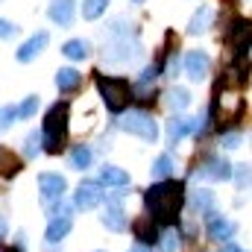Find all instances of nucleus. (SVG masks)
<instances>
[{
    "label": "nucleus",
    "mask_w": 252,
    "mask_h": 252,
    "mask_svg": "<svg viewBox=\"0 0 252 252\" xmlns=\"http://www.w3.org/2000/svg\"><path fill=\"white\" fill-rule=\"evenodd\" d=\"M179 250V235L176 232H164L161 235V252H176Z\"/></svg>",
    "instance_id": "c756f323"
},
{
    "label": "nucleus",
    "mask_w": 252,
    "mask_h": 252,
    "mask_svg": "<svg viewBox=\"0 0 252 252\" xmlns=\"http://www.w3.org/2000/svg\"><path fill=\"white\" fill-rule=\"evenodd\" d=\"M88 50H91V44H88L85 38H70V41L62 47V53L67 56V59H73V62H76V59H85Z\"/></svg>",
    "instance_id": "5701e85b"
},
{
    "label": "nucleus",
    "mask_w": 252,
    "mask_h": 252,
    "mask_svg": "<svg viewBox=\"0 0 252 252\" xmlns=\"http://www.w3.org/2000/svg\"><path fill=\"white\" fill-rule=\"evenodd\" d=\"M76 208H82V211H91V208H97L100 202H103V188H100V182H82L79 188H76Z\"/></svg>",
    "instance_id": "9d476101"
},
{
    "label": "nucleus",
    "mask_w": 252,
    "mask_h": 252,
    "mask_svg": "<svg viewBox=\"0 0 252 252\" xmlns=\"http://www.w3.org/2000/svg\"><path fill=\"white\" fill-rule=\"evenodd\" d=\"M226 44L232 47L235 59H238V56H247V50L252 47V21L235 18V21L226 27Z\"/></svg>",
    "instance_id": "39448f33"
},
{
    "label": "nucleus",
    "mask_w": 252,
    "mask_h": 252,
    "mask_svg": "<svg viewBox=\"0 0 252 252\" xmlns=\"http://www.w3.org/2000/svg\"><path fill=\"white\" fill-rule=\"evenodd\" d=\"M129 252H153V250H150L147 244H135V247H132V250H129Z\"/></svg>",
    "instance_id": "c9c22d12"
},
{
    "label": "nucleus",
    "mask_w": 252,
    "mask_h": 252,
    "mask_svg": "<svg viewBox=\"0 0 252 252\" xmlns=\"http://www.w3.org/2000/svg\"><path fill=\"white\" fill-rule=\"evenodd\" d=\"M50 21L59 24V27H67L73 21V0H50V9H47Z\"/></svg>",
    "instance_id": "dca6fc26"
},
{
    "label": "nucleus",
    "mask_w": 252,
    "mask_h": 252,
    "mask_svg": "<svg viewBox=\"0 0 252 252\" xmlns=\"http://www.w3.org/2000/svg\"><path fill=\"white\" fill-rule=\"evenodd\" d=\"M132 3H144V0H132Z\"/></svg>",
    "instance_id": "58836bf2"
},
{
    "label": "nucleus",
    "mask_w": 252,
    "mask_h": 252,
    "mask_svg": "<svg viewBox=\"0 0 252 252\" xmlns=\"http://www.w3.org/2000/svg\"><path fill=\"white\" fill-rule=\"evenodd\" d=\"M44 150L47 153H59L67 141V103L50 106L47 118H44Z\"/></svg>",
    "instance_id": "f03ea898"
},
{
    "label": "nucleus",
    "mask_w": 252,
    "mask_h": 252,
    "mask_svg": "<svg viewBox=\"0 0 252 252\" xmlns=\"http://www.w3.org/2000/svg\"><path fill=\"white\" fill-rule=\"evenodd\" d=\"M196 176H199V179H211V182H226V179H232V164H229L223 156H208V158L199 164Z\"/></svg>",
    "instance_id": "6e6552de"
},
{
    "label": "nucleus",
    "mask_w": 252,
    "mask_h": 252,
    "mask_svg": "<svg viewBox=\"0 0 252 252\" xmlns=\"http://www.w3.org/2000/svg\"><path fill=\"white\" fill-rule=\"evenodd\" d=\"M232 235H235V223H232L229 217H211V220H208V238H211V241L223 244V241H229Z\"/></svg>",
    "instance_id": "2eb2a0df"
},
{
    "label": "nucleus",
    "mask_w": 252,
    "mask_h": 252,
    "mask_svg": "<svg viewBox=\"0 0 252 252\" xmlns=\"http://www.w3.org/2000/svg\"><path fill=\"white\" fill-rule=\"evenodd\" d=\"M0 27H3V30H0V32H3V38H9V35H15V32H18V27H15L12 21H3Z\"/></svg>",
    "instance_id": "f704fd0d"
},
{
    "label": "nucleus",
    "mask_w": 252,
    "mask_h": 252,
    "mask_svg": "<svg viewBox=\"0 0 252 252\" xmlns=\"http://www.w3.org/2000/svg\"><path fill=\"white\" fill-rule=\"evenodd\" d=\"M41 141H44V135H38V132H30V135H27V141H24V144H27V147H24V153H27L30 158H32V156H38V153L44 150V147H41Z\"/></svg>",
    "instance_id": "cd10ccee"
},
{
    "label": "nucleus",
    "mask_w": 252,
    "mask_h": 252,
    "mask_svg": "<svg viewBox=\"0 0 252 252\" xmlns=\"http://www.w3.org/2000/svg\"><path fill=\"white\" fill-rule=\"evenodd\" d=\"M202 129V124H199V118L196 121H190V118H170L167 121V138H170V144H176V141H182L188 132H199Z\"/></svg>",
    "instance_id": "ddd939ff"
},
{
    "label": "nucleus",
    "mask_w": 252,
    "mask_h": 252,
    "mask_svg": "<svg viewBox=\"0 0 252 252\" xmlns=\"http://www.w3.org/2000/svg\"><path fill=\"white\" fill-rule=\"evenodd\" d=\"M208 70H211V59H208V53H202V50H190L188 56H185V73H188L193 82H202V79L208 76Z\"/></svg>",
    "instance_id": "9b49d317"
},
{
    "label": "nucleus",
    "mask_w": 252,
    "mask_h": 252,
    "mask_svg": "<svg viewBox=\"0 0 252 252\" xmlns=\"http://www.w3.org/2000/svg\"><path fill=\"white\" fill-rule=\"evenodd\" d=\"M241 112H244V103L238 97V88L220 82L217 94H214V103H211V115L220 121V126H226V124H235L241 118Z\"/></svg>",
    "instance_id": "20e7f679"
},
{
    "label": "nucleus",
    "mask_w": 252,
    "mask_h": 252,
    "mask_svg": "<svg viewBox=\"0 0 252 252\" xmlns=\"http://www.w3.org/2000/svg\"><path fill=\"white\" fill-rule=\"evenodd\" d=\"M0 156H3V176L9 179V176H15L18 170H21V161L9 153V150H0Z\"/></svg>",
    "instance_id": "c85d7f7f"
},
{
    "label": "nucleus",
    "mask_w": 252,
    "mask_h": 252,
    "mask_svg": "<svg viewBox=\"0 0 252 252\" xmlns=\"http://www.w3.org/2000/svg\"><path fill=\"white\" fill-rule=\"evenodd\" d=\"M211 21H214L211 6H199V9L193 12V18H190L188 32H190V35H202V32H208V30H211Z\"/></svg>",
    "instance_id": "a211bd4d"
},
{
    "label": "nucleus",
    "mask_w": 252,
    "mask_h": 252,
    "mask_svg": "<svg viewBox=\"0 0 252 252\" xmlns=\"http://www.w3.org/2000/svg\"><path fill=\"white\" fill-rule=\"evenodd\" d=\"M47 41H50V35H47V32H35L30 41H24V44L18 47V53H15V56H18V62H32V59L47 47Z\"/></svg>",
    "instance_id": "4468645a"
},
{
    "label": "nucleus",
    "mask_w": 252,
    "mask_h": 252,
    "mask_svg": "<svg viewBox=\"0 0 252 252\" xmlns=\"http://www.w3.org/2000/svg\"><path fill=\"white\" fill-rule=\"evenodd\" d=\"M106 6H109V0H85L82 3V18L85 21H94V18H100L106 12Z\"/></svg>",
    "instance_id": "a878e982"
},
{
    "label": "nucleus",
    "mask_w": 252,
    "mask_h": 252,
    "mask_svg": "<svg viewBox=\"0 0 252 252\" xmlns=\"http://www.w3.org/2000/svg\"><path fill=\"white\" fill-rule=\"evenodd\" d=\"M103 226L112 229V232H124L126 229V217H124V205L118 196H112L106 202V211H103Z\"/></svg>",
    "instance_id": "f8f14e48"
},
{
    "label": "nucleus",
    "mask_w": 252,
    "mask_h": 252,
    "mask_svg": "<svg viewBox=\"0 0 252 252\" xmlns=\"http://www.w3.org/2000/svg\"><path fill=\"white\" fill-rule=\"evenodd\" d=\"M144 202H147V211H150V217H153L156 223L170 226V223L179 217V211H182L185 185L176 182V179H164V182L153 185V188L144 193Z\"/></svg>",
    "instance_id": "f257e3e1"
},
{
    "label": "nucleus",
    "mask_w": 252,
    "mask_h": 252,
    "mask_svg": "<svg viewBox=\"0 0 252 252\" xmlns=\"http://www.w3.org/2000/svg\"><path fill=\"white\" fill-rule=\"evenodd\" d=\"M70 164H73L76 170H85V167L91 164V150H88V147H82V144H79V147H73V150H70Z\"/></svg>",
    "instance_id": "393cba45"
},
{
    "label": "nucleus",
    "mask_w": 252,
    "mask_h": 252,
    "mask_svg": "<svg viewBox=\"0 0 252 252\" xmlns=\"http://www.w3.org/2000/svg\"><path fill=\"white\" fill-rule=\"evenodd\" d=\"M97 91H100L106 109L115 115H121L132 100V85L126 79H118V76H97Z\"/></svg>",
    "instance_id": "7ed1b4c3"
},
{
    "label": "nucleus",
    "mask_w": 252,
    "mask_h": 252,
    "mask_svg": "<svg viewBox=\"0 0 252 252\" xmlns=\"http://www.w3.org/2000/svg\"><path fill=\"white\" fill-rule=\"evenodd\" d=\"M188 103H190L188 88H170V91H167V106H170V109L182 112V109H188Z\"/></svg>",
    "instance_id": "b1692460"
},
{
    "label": "nucleus",
    "mask_w": 252,
    "mask_h": 252,
    "mask_svg": "<svg viewBox=\"0 0 252 252\" xmlns=\"http://www.w3.org/2000/svg\"><path fill=\"white\" fill-rule=\"evenodd\" d=\"M190 205H193L196 214H211L214 211V193L205 188H196L190 193Z\"/></svg>",
    "instance_id": "412c9836"
},
{
    "label": "nucleus",
    "mask_w": 252,
    "mask_h": 252,
    "mask_svg": "<svg viewBox=\"0 0 252 252\" xmlns=\"http://www.w3.org/2000/svg\"><path fill=\"white\" fill-rule=\"evenodd\" d=\"M121 129L129 132V135L144 138V141H156L158 138V126L153 121V115H147V112H129L121 121Z\"/></svg>",
    "instance_id": "423d86ee"
},
{
    "label": "nucleus",
    "mask_w": 252,
    "mask_h": 252,
    "mask_svg": "<svg viewBox=\"0 0 252 252\" xmlns=\"http://www.w3.org/2000/svg\"><path fill=\"white\" fill-rule=\"evenodd\" d=\"M18 115H21V112H18L15 106H6V109H3V121H0V126H3V129H9V126L15 124V118H18Z\"/></svg>",
    "instance_id": "473e14b6"
},
{
    "label": "nucleus",
    "mask_w": 252,
    "mask_h": 252,
    "mask_svg": "<svg viewBox=\"0 0 252 252\" xmlns=\"http://www.w3.org/2000/svg\"><path fill=\"white\" fill-rule=\"evenodd\" d=\"M70 226H73V217H70V214H67V217H53V220H50V226H47V235H44V238H47V244H50V247L62 244V238L70 232Z\"/></svg>",
    "instance_id": "f3484780"
},
{
    "label": "nucleus",
    "mask_w": 252,
    "mask_h": 252,
    "mask_svg": "<svg viewBox=\"0 0 252 252\" xmlns=\"http://www.w3.org/2000/svg\"><path fill=\"white\" fill-rule=\"evenodd\" d=\"M223 147H226V150H238V147H241V135H238V132H226V135H223Z\"/></svg>",
    "instance_id": "72a5a7b5"
},
{
    "label": "nucleus",
    "mask_w": 252,
    "mask_h": 252,
    "mask_svg": "<svg viewBox=\"0 0 252 252\" xmlns=\"http://www.w3.org/2000/svg\"><path fill=\"white\" fill-rule=\"evenodd\" d=\"M138 56H141V44H138L135 38H132V41H129V38H121V41H115V44L103 53V59L112 62V64H129V62H135Z\"/></svg>",
    "instance_id": "0eeeda50"
},
{
    "label": "nucleus",
    "mask_w": 252,
    "mask_h": 252,
    "mask_svg": "<svg viewBox=\"0 0 252 252\" xmlns=\"http://www.w3.org/2000/svg\"><path fill=\"white\" fill-rule=\"evenodd\" d=\"M132 232H135V238L141 241V244H150V241H158V232H156V220L147 214V217H138L135 223H132Z\"/></svg>",
    "instance_id": "6ab92c4d"
},
{
    "label": "nucleus",
    "mask_w": 252,
    "mask_h": 252,
    "mask_svg": "<svg viewBox=\"0 0 252 252\" xmlns=\"http://www.w3.org/2000/svg\"><path fill=\"white\" fill-rule=\"evenodd\" d=\"M235 176H238V185H241V188H244V185H252V164H241Z\"/></svg>",
    "instance_id": "2f4dec72"
},
{
    "label": "nucleus",
    "mask_w": 252,
    "mask_h": 252,
    "mask_svg": "<svg viewBox=\"0 0 252 252\" xmlns=\"http://www.w3.org/2000/svg\"><path fill=\"white\" fill-rule=\"evenodd\" d=\"M220 252H244V250H241V247H235V244H229V247H223Z\"/></svg>",
    "instance_id": "e433bc0d"
},
{
    "label": "nucleus",
    "mask_w": 252,
    "mask_h": 252,
    "mask_svg": "<svg viewBox=\"0 0 252 252\" xmlns=\"http://www.w3.org/2000/svg\"><path fill=\"white\" fill-rule=\"evenodd\" d=\"M35 109H38V97H27V100L18 106L21 118H32V115H35Z\"/></svg>",
    "instance_id": "7c9ffc66"
},
{
    "label": "nucleus",
    "mask_w": 252,
    "mask_h": 252,
    "mask_svg": "<svg viewBox=\"0 0 252 252\" xmlns=\"http://www.w3.org/2000/svg\"><path fill=\"white\" fill-rule=\"evenodd\" d=\"M100 182H103V185H109V188H126V185H129V173L121 170V167L106 164V167L100 170Z\"/></svg>",
    "instance_id": "aec40b11"
},
{
    "label": "nucleus",
    "mask_w": 252,
    "mask_h": 252,
    "mask_svg": "<svg viewBox=\"0 0 252 252\" xmlns=\"http://www.w3.org/2000/svg\"><path fill=\"white\" fill-rule=\"evenodd\" d=\"M3 252H18V250H9V247H3Z\"/></svg>",
    "instance_id": "4c0bfd02"
},
{
    "label": "nucleus",
    "mask_w": 252,
    "mask_h": 252,
    "mask_svg": "<svg viewBox=\"0 0 252 252\" xmlns=\"http://www.w3.org/2000/svg\"><path fill=\"white\" fill-rule=\"evenodd\" d=\"M170 170H173L170 156H158V158L153 161V176H156V179H161V182H164V179L170 176Z\"/></svg>",
    "instance_id": "bb28decb"
},
{
    "label": "nucleus",
    "mask_w": 252,
    "mask_h": 252,
    "mask_svg": "<svg viewBox=\"0 0 252 252\" xmlns=\"http://www.w3.org/2000/svg\"><path fill=\"white\" fill-rule=\"evenodd\" d=\"M79 82H82V73H76L73 67H59V70H56V88H59L62 94L73 91Z\"/></svg>",
    "instance_id": "4be33fe9"
},
{
    "label": "nucleus",
    "mask_w": 252,
    "mask_h": 252,
    "mask_svg": "<svg viewBox=\"0 0 252 252\" xmlns=\"http://www.w3.org/2000/svg\"><path fill=\"white\" fill-rule=\"evenodd\" d=\"M64 188H67V182H64V176H59V173H41L38 176L41 202H62Z\"/></svg>",
    "instance_id": "1a4fd4ad"
}]
</instances>
